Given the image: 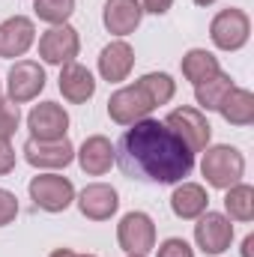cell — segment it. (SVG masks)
<instances>
[{"instance_id": "1", "label": "cell", "mask_w": 254, "mask_h": 257, "mask_svg": "<svg viewBox=\"0 0 254 257\" xmlns=\"http://www.w3.org/2000/svg\"><path fill=\"white\" fill-rule=\"evenodd\" d=\"M117 159L126 177L159 186H177L194 171V153L165 123L150 117L123 132Z\"/></svg>"}, {"instance_id": "2", "label": "cell", "mask_w": 254, "mask_h": 257, "mask_svg": "<svg viewBox=\"0 0 254 257\" xmlns=\"http://www.w3.org/2000/svg\"><path fill=\"white\" fill-rule=\"evenodd\" d=\"M200 174H203V180L212 189L224 192V189L242 183V177H245V156L236 147H230V144L206 147L203 159H200Z\"/></svg>"}, {"instance_id": "3", "label": "cell", "mask_w": 254, "mask_h": 257, "mask_svg": "<svg viewBox=\"0 0 254 257\" xmlns=\"http://www.w3.org/2000/svg\"><path fill=\"white\" fill-rule=\"evenodd\" d=\"M27 192H30L33 206L42 209V212H66L75 203V186H72V180L63 177V174H54V171L33 177L30 186H27Z\"/></svg>"}, {"instance_id": "4", "label": "cell", "mask_w": 254, "mask_h": 257, "mask_svg": "<svg viewBox=\"0 0 254 257\" xmlns=\"http://www.w3.org/2000/svg\"><path fill=\"white\" fill-rule=\"evenodd\" d=\"M209 39L221 51H239V48H245L248 39H251V18H248V12H242L236 6L221 9L212 18V24H209Z\"/></svg>"}, {"instance_id": "5", "label": "cell", "mask_w": 254, "mask_h": 257, "mask_svg": "<svg viewBox=\"0 0 254 257\" xmlns=\"http://www.w3.org/2000/svg\"><path fill=\"white\" fill-rule=\"evenodd\" d=\"M165 126L171 128L191 153H203L209 147V138H212V126L206 120L203 111L183 105V108H174L168 117H165Z\"/></svg>"}, {"instance_id": "6", "label": "cell", "mask_w": 254, "mask_h": 257, "mask_svg": "<svg viewBox=\"0 0 254 257\" xmlns=\"http://www.w3.org/2000/svg\"><path fill=\"white\" fill-rule=\"evenodd\" d=\"M117 242L126 254H150L156 248V221L141 212V209H132L120 218L117 224Z\"/></svg>"}, {"instance_id": "7", "label": "cell", "mask_w": 254, "mask_h": 257, "mask_svg": "<svg viewBox=\"0 0 254 257\" xmlns=\"http://www.w3.org/2000/svg\"><path fill=\"white\" fill-rule=\"evenodd\" d=\"M78 51H81V36L72 24H54L39 36V57L48 66L75 63Z\"/></svg>"}, {"instance_id": "8", "label": "cell", "mask_w": 254, "mask_h": 257, "mask_svg": "<svg viewBox=\"0 0 254 257\" xmlns=\"http://www.w3.org/2000/svg\"><path fill=\"white\" fill-rule=\"evenodd\" d=\"M45 90V69L36 60H15L9 75H6V99H12L15 105L33 102L39 99V93Z\"/></svg>"}, {"instance_id": "9", "label": "cell", "mask_w": 254, "mask_h": 257, "mask_svg": "<svg viewBox=\"0 0 254 257\" xmlns=\"http://www.w3.org/2000/svg\"><path fill=\"white\" fill-rule=\"evenodd\" d=\"M194 242L203 254H224L233 242V224L224 212H203L194 224Z\"/></svg>"}, {"instance_id": "10", "label": "cell", "mask_w": 254, "mask_h": 257, "mask_svg": "<svg viewBox=\"0 0 254 257\" xmlns=\"http://www.w3.org/2000/svg\"><path fill=\"white\" fill-rule=\"evenodd\" d=\"M21 153H24L27 165H33L36 171H60V168H69L75 162V147H72L69 138H60V141L30 138Z\"/></svg>"}, {"instance_id": "11", "label": "cell", "mask_w": 254, "mask_h": 257, "mask_svg": "<svg viewBox=\"0 0 254 257\" xmlns=\"http://www.w3.org/2000/svg\"><path fill=\"white\" fill-rule=\"evenodd\" d=\"M27 128L36 141H60L69 138V114L57 102H39L27 114Z\"/></svg>"}, {"instance_id": "12", "label": "cell", "mask_w": 254, "mask_h": 257, "mask_svg": "<svg viewBox=\"0 0 254 257\" xmlns=\"http://www.w3.org/2000/svg\"><path fill=\"white\" fill-rule=\"evenodd\" d=\"M150 111H153L150 99H147L135 84L114 90L111 99H108V117H111L117 126H135V123L147 120Z\"/></svg>"}, {"instance_id": "13", "label": "cell", "mask_w": 254, "mask_h": 257, "mask_svg": "<svg viewBox=\"0 0 254 257\" xmlns=\"http://www.w3.org/2000/svg\"><path fill=\"white\" fill-rule=\"evenodd\" d=\"M75 203H78V209H81L84 218H90V221H108L120 209V194L108 183H90V186H84L81 192L75 194Z\"/></svg>"}, {"instance_id": "14", "label": "cell", "mask_w": 254, "mask_h": 257, "mask_svg": "<svg viewBox=\"0 0 254 257\" xmlns=\"http://www.w3.org/2000/svg\"><path fill=\"white\" fill-rule=\"evenodd\" d=\"M75 159H78V165L87 177H102L117 165V147L105 135H90L75 150Z\"/></svg>"}, {"instance_id": "15", "label": "cell", "mask_w": 254, "mask_h": 257, "mask_svg": "<svg viewBox=\"0 0 254 257\" xmlns=\"http://www.w3.org/2000/svg\"><path fill=\"white\" fill-rule=\"evenodd\" d=\"M36 42V24L27 15H12L0 24V57L15 60L24 57Z\"/></svg>"}, {"instance_id": "16", "label": "cell", "mask_w": 254, "mask_h": 257, "mask_svg": "<svg viewBox=\"0 0 254 257\" xmlns=\"http://www.w3.org/2000/svg\"><path fill=\"white\" fill-rule=\"evenodd\" d=\"M132 69H135V48L129 45L126 39H114V42H108L102 48V54H99V75H102V81L120 84V81H126L132 75Z\"/></svg>"}, {"instance_id": "17", "label": "cell", "mask_w": 254, "mask_h": 257, "mask_svg": "<svg viewBox=\"0 0 254 257\" xmlns=\"http://www.w3.org/2000/svg\"><path fill=\"white\" fill-rule=\"evenodd\" d=\"M141 18H144V9H141V0H105V9H102V24L108 33L114 36H129L141 27Z\"/></svg>"}, {"instance_id": "18", "label": "cell", "mask_w": 254, "mask_h": 257, "mask_svg": "<svg viewBox=\"0 0 254 257\" xmlns=\"http://www.w3.org/2000/svg\"><path fill=\"white\" fill-rule=\"evenodd\" d=\"M57 87H60V93H63L66 102H72V105H84V102L93 99V93H96V78H93V72H90L87 66L66 63V66H60Z\"/></svg>"}, {"instance_id": "19", "label": "cell", "mask_w": 254, "mask_h": 257, "mask_svg": "<svg viewBox=\"0 0 254 257\" xmlns=\"http://www.w3.org/2000/svg\"><path fill=\"white\" fill-rule=\"evenodd\" d=\"M171 209L177 218H186V221H194L197 215H203L209 209V194L200 183H177L174 186V194H171Z\"/></svg>"}, {"instance_id": "20", "label": "cell", "mask_w": 254, "mask_h": 257, "mask_svg": "<svg viewBox=\"0 0 254 257\" xmlns=\"http://www.w3.org/2000/svg\"><path fill=\"white\" fill-rule=\"evenodd\" d=\"M180 69H183V78L197 87V84L209 81L212 75H218V72H221V63H218V57H215L212 51H206V48H189V51L183 54Z\"/></svg>"}, {"instance_id": "21", "label": "cell", "mask_w": 254, "mask_h": 257, "mask_svg": "<svg viewBox=\"0 0 254 257\" xmlns=\"http://www.w3.org/2000/svg\"><path fill=\"white\" fill-rule=\"evenodd\" d=\"M218 114H221L230 126H251L254 123V93L245 90V87H233V90L224 96Z\"/></svg>"}, {"instance_id": "22", "label": "cell", "mask_w": 254, "mask_h": 257, "mask_svg": "<svg viewBox=\"0 0 254 257\" xmlns=\"http://www.w3.org/2000/svg\"><path fill=\"white\" fill-rule=\"evenodd\" d=\"M135 87L150 99L153 108L168 105V102L177 96V81H174L168 72H147V75H141V78L135 81Z\"/></svg>"}, {"instance_id": "23", "label": "cell", "mask_w": 254, "mask_h": 257, "mask_svg": "<svg viewBox=\"0 0 254 257\" xmlns=\"http://www.w3.org/2000/svg\"><path fill=\"white\" fill-rule=\"evenodd\" d=\"M236 84H233V78L227 75V72H218V75H212L209 81H203V84H197L194 87V99H197V111H218L221 108V102H224V96L233 90Z\"/></svg>"}, {"instance_id": "24", "label": "cell", "mask_w": 254, "mask_h": 257, "mask_svg": "<svg viewBox=\"0 0 254 257\" xmlns=\"http://www.w3.org/2000/svg\"><path fill=\"white\" fill-rule=\"evenodd\" d=\"M224 212L230 221H251L254 218V186L236 183L224 189Z\"/></svg>"}, {"instance_id": "25", "label": "cell", "mask_w": 254, "mask_h": 257, "mask_svg": "<svg viewBox=\"0 0 254 257\" xmlns=\"http://www.w3.org/2000/svg\"><path fill=\"white\" fill-rule=\"evenodd\" d=\"M33 12L45 24H69L75 12V0H33Z\"/></svg>"}, {"instance_id": "26", "label": "cell", "mask_w": 254, "mask_h": 257, "mask_svg": "<svg viewBox=\"0 0 254 257\" xmlns=\"http://www.w3.org/2000/svg\"><path fill=\"white\" fill-rule=\"evenodd\" d=\"M21 126V108L12 99H0V138H15V132Z\"/></svg>"}, {"instance_id": "27", "label": "cell", "mask_w": 254, "mask_h": 257, "mask_svg": "<svg viewBox=\"0 0 254 257\" xmlns=\"http://www.w3.org/2000/svg\"><path fill=\"white\" fill-rule=\"evenodd\" d=\"M156 257H194V248H191L183 236H168L156 248Z\"/></svg>"}, {"instance_id": "28", "label": "cell", "mask_w": 254, "mask_h": 257, "mask_svg": "<svg viewBox=\"0 0 254 257\" xmlns=\"http://www.w3.org/2000/svg\"><path fill=\"white\" fill-rule=\"evenodd\" d=\"M18 218V197L6 189H0V227L12 224Z\"/></svg>"}, {"instance_id": "29", "label": "cell", "mask_w": 254, "mask_h": 257, "mask_svg": "<svg viewBox=\"0 0 254 257\" xmlns=\"http://www.w3.org/2000/svg\"><path fill=\"white\" fill-rule=\"evenodd\" d=\"M15 162H18V156H15V147H12L6 138H0V177L12 174V171H15Z\"/></svg>"}, {"instance_id": "30", "label": "cell", "mask_w": 254, "mask_h": 257, "mask_svg": "<svg viewBox=\"0 0 254 257\" xmlns=\"http://www.w3.org/2000/svg\"><path fill=\"white\" fill-rule=\"evenodd\" d=\"M171 6H174V0H141V9L150 15H165V12H171Z\"/></svg>"}, {"instance_id": "31", "label": "cell", "mask_w": 254, "mask_h": 257, "mask_svg": "<svg viewBox=\"0 0 254 257\" xmlns=\"http://www.w3.org/2000/svg\"><path fill=\"white\" fill-rule=\"evenodd\" d=\"M251 248H254V233H248V236L242 239V257H254Z\"/></svg>"}, {"instance_id": "32", "label": "cell", "mask_w": 254, "mask_h": 257, "mask_svg": "<svg viewBox=\"0 0 254 257\" xmlns=\"http://www.w3.org/2000/svg\"><path fill=\"white\" fill-rule=\"evenodd\" d=\"M48 257H78V254H75L72 248H57V251H51Z\"/></svg>"}, {"instance_id": "33", "label": "cell", "mask_w": 254, "mask_h": 257, "mask_svg": "<svg viewBox=\"0 0 254 257\" xmlns=\"http://www.w3.org/2000/svg\"><path fill=\"white\" fill-rule=\"evenodd\" d=\"M194 3H197V6H212L215 0H194Z\"/></svg>"}, {"instance_id": "34", "label": "cell", "mask_w": 254, "mask_h": 257, "mask_svg": "<svg viewBox=\"0 0 254 257\" xmlns=\"http://www.w3.org/2000/svg\"><path fill=\"white\" fill-rule=\"evenodd\" d=\"M78 257H96V254H78Z\"/></svg>"}, {"instance_id": "35", "label": "cell", "mask_w": 254, "mask_h": 257, "mask_svg": "<svg viewBox=\"0 0 254 257\" xmlns=\"http://www.w3.org/2000/svg\"><path fill=\"white\" fill-rule=\"evenodd\" d=\"M126 257H144V254H126Z\"/></svg>"}, {"instance_id": "36", "label": "cell", "mask_w": 254, "mask_h": 257, "mask_svg": "<svg viewBox=\"0 0 254 257\" xmlns=\"http://www.w3.org/2000/svg\"><path fill=\"white\" fill-rule=\"evenodd\" d=\"M0 93H3V87H0Z\"/></svg>"}]
</instances>
